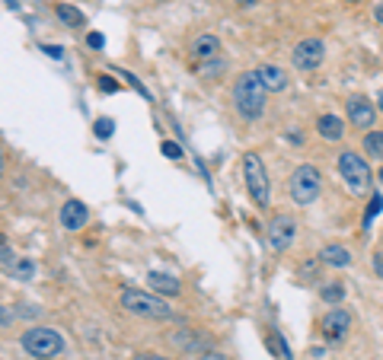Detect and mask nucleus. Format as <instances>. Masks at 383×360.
<instances>
[{"mask_svg":"<svg viewBox=\"0 0 383 360\" xmlns=\"http://www.w3.org/2000/svg\"><path fill=\"white\" fill-rule=\"evenodd\" d=\"M221 39L217 35H198L192 42V64H195L202 74L214 76V70H221Z\"/></svg>","mask_w":383,"mask_h":360,"instance_id":"nucleus-7","label":"nucleus"},{"mask_svg":"<svg viewBox=\"0 0 383 360\" xmlns=\"http://www.w3.org/2000/svg\"><path fill=\"white\" fill-rule=\"evenodd\" d=\"M163 153H167L169 159H179V156H182L179 144H173V140H163Z\"/></svg>","mask_w":383,"mask_h":360,"instance_id":"nucleus-25","label":"nucleus"},{"mask_svg":"<svg viewBox=\"0 0 383 360\" xmlns=\"http://www.w3.org/2000/svg\"><path fill=\"white\" fill-rule=\"evenodd\" d=\"M268 345L278 351V360H291V351H287V345H285V338H281L278 332H272L268 335Z\"/></svg>","mask_w":383,"mask_h":360,"instance_id":"nucleus-23","label":"nucleus"},{"mask_svg":"<svg viewBox=\"0 0 383 360\" xmlns=\"http://www.w3.org/2000/svg\"><path fill=\"white\" fill-rule=\"evenodd\" d=\"M96 86H99V93H115V90H122L119 80H112V76H105V74L96 80Z\"/></svg>","mask_w":383,"mask_h":360,"instance_id":"nucleus-24","label":"nucleus"},{"mask_svg":"<svg viewBox=\"0 0 383 360\" xmlns=\"http://www.w3.org/2000/svg\"><path fill=\"white\" fill-rule=\"evenodd\" d=\"M349 121L355 128H361V131H370L377 121V105L364 96H351L349 99Z\"/></svg>","mask_w":383,"mask_h":360,"instance_id":"nucleus-11","label":"nucleus"},{"mask_svg":"<svg viewBox=\"0 0 383 360\" xmlns=\"http://www.w3.org/2000/svg\"><path fill=\"white\" fill-rule=\"evenodd\" d=\"M259 80H262V86L268 93H281L287 86V74L278 64H262V67H259Z\"/></svg>","mask_w":383,"mask_h":360,"instance_id":"nucleus-13","label":"nucleus"},{"mask_svg":"<svg viewBox=\"0 0 383 360\" xmlns=\"http://www.w3.org/2000/svg\"><path fill=\"white\" fill-rule=\"evenodd\" d=\"M297 239V220L291 214H278L272 223H268V233H265V243L272 252H287Z\"/></svg>","mask_w":383,"mask_h":360,"instance_id":"nucleus-8","label":"nucleus"},{"mask_svg":"<svg viewBox=\"0 0 383 360\" xmlns=\"http://www.w3.org/2000/svg\"><path fill=\"white\" fill-rule=\"evenodd\" d=\"M240 7H252V4H256V0H237Z\"/></svg>","mask_w":383,"mask_h":360,"instance_id":"nucleus-33","label":"nucleus"},{"mask_svg":"<svg viewBox=\"0 0 383 360\" xmlns=\"http://www.w3.org/2000/svg\"><path fill=\"white\" fill-rule=\"evenodd\" d=\"M351 4H355V0H351Z\"/></svg>","mask_w":383,"mask_h":360,"instance_id":"nucleus-37","label":"nucleus"},{"mask_svg":"<svg viewBox=\"0 0 383 360\" xmlns=\"http://www.w3.org/2000/svg\"><path fill=\"white\" fill-rule=\"evenodd\" d=\"M320 297L326 300V303H342L345 300V284H339V281H332V284H326V287H320Z\"/></svg>","mask_w":383,"mask_h":360,"instance_id":"nucleus-19","label":"nucleus"},{"mask_svg":"<svg viewBox=\"0 0 383 360\" xmlns=\"http://www.w3.org/2000/svg\"><path fill=\"white\" fill-rule=\"evenodd\" d=\"M147 281H150L153 291L167 293V297H176V293H179V281H176L173 274H167V271H150V274H147Z\"/></svg>","mask_w":383,"mask_h":360,"instance_id":"nucleus-15","label":"nucleus"},{"mask_svg":"<svg viewBox=\"0 0 383 360\" xmlns=\"http://www.w3.org/2000/svg\"><path fill=\"white\" fill-rule=\"evenodd\" d=\"M323 58H326V45H323L320 39H304V42H297L291 51V61L297 70H316L323 64Z\"/></svg>","mask_w":383,"mask_h":360,"instance_id":"nucleus-9","label":"nucleus"},{"mask_svg":"<svg viewBox=\"0 0 383 360\" xmlns=\"http://www.w3.org/2000/svg\"><path fill=\"white\" fill-rule=\"evenodd\" d=\"M339 175L345 179L351 194H368L370 192V166L358 153H339Z\"/></svg>","mask_w":383,"mask_h":360,"instance_id":"nucleus-5","label":"nucleus"},{"mask_svg":"<svg viewBox=\"0 0 383 360\" xmlns=\"http://www.w3.org/2000/svg\"><path fill=\"white\" fill-rule=\"evenodd\" d=\"M195 360H227V357H223L221 351H202V354H198Z\"/></svg>","mask_w":383,"mask_h":360,"instance_id":"nucleus-26","label":"nucleus"},{"mask_svg":"<svg viewBox=\"0 0 383 360\" xmlns=\"http://www.w3.org/2000/svg\"><path fill=\"white\" fill-rule=\"evenodd\" d=\"M377 109L383 112V90H380V96H377Z\"/></svg>","mask_w":383,"mask_h":360,"instance_id":"nucleus-34","label":"nucleus"},{"mask_svg":"<svg viewBox=\"0 0 383 360\" xmlns=\"http://www.w3.org/2000/svg\"><path fill=\"white\" fill-rule=\"evenodd\" d=\"M93 131H96L99 140H105V138H112V131H115V121H112V118H96Z\"/></svg>","mask_w":383,"mask_h":360,"instance_id":"nucleus-20","label":"nucleus"},{"mask_svg":"<svg viewBox=\"0 0 383 360\" xmlns=\"http://www.w3.org/2000/svg\"><path fill=\"white\" fill-rule=\"evenodd\" d=\"M364 153H370V159H383V134L380 131H364Z\"/></svg>","mask_w":383,"mask_h":360,"instance_id":"nucleus-17","label":"nucleus"},{"mask_svg":"<svg viewBox=\"0 0 383 360\" xmlns=\"http://www.w3.org/2000/svg\"><path fill=\"white\" fill-rule=\"evenodd\" d=\"M374 271H377V277H383V249L374 252Z\"/></svg>","mask_w":383,"mask_h":360,"instance_id":"nucleus-27","label":"nucleus"},{"mask_svg":"<svg viewBox=\"0 0 383 360\" xmlns=\"http://www.w3.org/2000/svg\"><path fill=\"white\" fill-rule=\"evenodd\" d=\"M103 45H105L103 35H99V32H90V48H103Z\"/></svg>","mask_w":383,"mask_h":360,"instance_id":"nucleus-28","label":"nucleus"},{"mask_svg":"<svg viewBox=\"0 0 383 360\" xmlns=\"http://www.w3.org/2000/svg\"><path fill=\"white\" fill-rule=\"evenodd\" d=\"M0 175H4V153H0Z\"/></svg>","mask_w":383,"mask_h":360,"instance_id":"nucleus-35","label":"nucleus"},{"mask_svg":"<svg viewBox=\"0 0 383 360\" xmlns=\"http://www.w3.org/2000/svg\"><path fill=\"white\" fill-rule=\"evenodd\" d=\"M316 128H320V134L326 140H339L342 134H345V121H342V118H335V115H320Z\"/></svg>","mask_w":383,"mask_h":360,"instance_id":"nucleus-16","label":"nucleus"},{"mask_svg":"<svg viewBox=\"0 0 383 360\" xmlns=\"http://www.w3.org/2000/svg\"><path fill=\"white\" fill-rule=\"evenodd\" d=\"M374 16H377V22L383 26V4H377V7H374Z\"/></svg>","mask_w":383,"mask_h":360,"instance_id":"nucleus-32","label":"nucleus"},{"mask_svg":"<svg viewBox=\"0 0 383 360\" xmlns=\"http://www.w3.org/2000/svg\"><path fill=\"white\" fill-rule=\"evenodd\" d=\"M42 51H48L51 58H64V48H58V45H45Z\"/></svg>","mask_w":383,"mask_h":360,"instance_id":"nucleus-29","label":"nucleus"},{"mask_svg":"<svg viewBox=\"0 0 383 360\" xmlns=\"http://www.w3.org/2000/svg\"><path fill=\"white\" fill-rule=\"evenodd\" d=\"M380 211H383V198H380V194H370L368 214H364V227H368V229H370V220H374V217H377V214H380Z\"/></svg>","mask_w":383,"mask_h":360,"instance_id":"nucleus-21","label":"nucleus"},{"mask_svg":"<svg viewBox=\"0 0 383 360\" xmlns=\"http://www.w3.org/2000/svg\"><path fill=\"white\" fill-rule=\"evenodd\" d=\"M320 262L323 265H332V268H349L351 265V252L339 243H329L320 249Z\"/></svg>","mask_w":383,"mask_h":360,"instance_id":"nucleus-14","label":"nucleus"},{"mask_svg":"<svg viewBox=\"0 0 383 360\" xmlns=\"http://www.w3.org/2000/svg\"><path fill=\"white\" fill-rule=\"evenodd\" d=\"M320 328H323V338L326 341H342L345 335H349V328H351V316L345 309H329L326 316H323V322H320Z\"/></svg>","mask_w":383,"mask_h":360,"instance_id":"nucleus-10","label":"nucleus"},{"mask_svg":"<svg viewBox=\"0 0 383 360\" xmlns=\"http://www.w3.org/2000/svg\"><path fill=\"white\" fill-rule=\"evenodd\" d=\"M138 360H173V357H163V354H141Z\"/></svg>","mask_w":383,"mask_h":360,"instance_id":"nucleus-30","label":"nucleus"},{"mask_svg":"<svg viewBox=\"0 0 383 360\" xmlns=\"http://www.w3.org/2000/svg\"><path fill=\"white\" fill-rule=\"evenodd\" d=\"M10 271H13L16 277H22V281H29V277H32V262H29V258H20V262H13L10 265Z\"/></svg>","mask_w":383,"mask_h":360,"instance_id":"nucleus-22","label":"nucleus"},{"mask_svg":"<svg viewBox=\"0 0 383 360\" xmlns=\"http://www.w3.org/2000/svg\"><path fill=\"white\" fill-rule=\"evenodd\" d=\"M22 351H26L29 357L51 360V357H58V354H64V338L55 332V328L32 326L29 332H22Z\"/></svg>","mask_w":383,"mask_h":360,"instance_id":"nucleus-3","label":"nucleus"},{"mask_svg":"<svg viewBox=\"0 0 383 360\" xmlns=\"http://www.w3.org/2000/svg\"><path fill=\"white\" fill-rule=\"evenodd\" d=\"M119 303L125 306L131 316H144V319H169L173 316L167 300L153 297V293H144V291H134V287H125V291H122Z\"/></svg>","mask_w":383,"mask_h":360,"instance_id":"nucleus-2","label":"nucleus"},{"mask_svg":"<svg viewBox=\"0 0 383 360\" xmlns=\"http://www.w3.org/2000/svg\"><path fill=\"white\" fill-rule=\"evenodd\" d=\"M86 220H90V211H86V204L77 201V198H70V201L61 208V227L64 229H84Z\"/></svg>","mask_w":383,"mask_h":360,"instance_id":"nucleus-12","label":"nucleus"},{"mask_svg":"<svg viewBox=\"0 0 383 360\" xmlns=\"http://www.w3.org/2000/svg\"><path fill=\"white\" fill-rule=\"evenodd\" d=\"M243 179L249 188V198L256 208H268V198H272V185H268V173H265L259 153H246L243 156Z\"/></svg>","mask_w":383,"mask_h":360,"instance_id":"nucleus-4","label":"nucleus"},{"mask_svg":"<svg viewBox=\"0 0 383 360\" xmlns=\"http://www.w3.org/2000/svg\"><path fill=\"white\" fill-rule=\"evenodd\" d=\"M58 20H61L64 26H70V29L84 26V13H80L77 7H70V4H61V7H58Z\"/></svg>","mask_w":383,"mask_h":360,"instance_id":"nucleus-18","label":"nucleus"},{"mask_svg":"<svg viewBox=\"0 0 383 360\" xmlns=\"http://www.w3.org/2000/svg\"><path fill=\"white\" fill-rule=\"evenodd\" d=\"M265 96H268V90H265L262 80H259V70L237 76V84H233V105H237V112L243 118H249L252 121V118L262 115Z\"/></svg>","mask_w":383,"mask_h":360,"instance_id":"nucleus-1","label":"nucleus"},{"mask_svg":"<svg viewBox=\"0 0 383 360\" xmlns=\"http://www.w3.org/2000/svg\"><path fill=\"white\" fill-rule=\"evenodd\" d=\"M323 192V175L316 166H297L291 175V198L294 204H313Z\"/></svg>","mask_w":383,"mask_h":360,"instance_id":"nucleus-6","label":"nucleus"},{"mask_svg":"<svg viewBox=\"0 0 383 360\" xmlns=\"http://www.w3.org/2000/svg\"><path fill=\"white\" fill-rule=\"evenodd\" d=\"M0 322H4V326H7V322H13V316H10V312L4 309V306H0Z\"/></svg>","mask_w":383,"mask_h":360,"instance_id":"nucleus-31","label":"nucleus"},{"mask_svg":"<svg viewBox=\"0 0 383 360\" xmlns=\"http://www.w3.org/2000/svg\"><path fill=\"white\" fill-rule=\"evenodd\" d=\"M377 179H380V182H383V169H380V175H377Z\"/></svg>","mask_w":383,"mask_h":360,"instance_id":"nucleus-36","label":"nucleus"}]
</instances>
